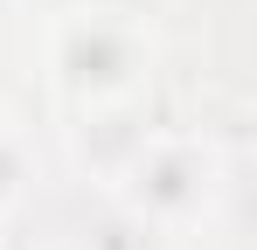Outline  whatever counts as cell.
<instances>
[{
	"mask_svg": "<svg viewBox=\"0 0 257 250\" xmlns=\"http://www.w3.org/2000/svg\"><path fill=\"white\" fill-rule=\"evenodd\" d=\"M42 70L63 111L90 104H139V90L160 70V35L125 7H70L42 21Z\"/></svg>",
	"mask_w": 257,
	"mask_h": 250,
	"instance_id": "6da1fadb",
	"label": "cell"
},
{
	"mask_svg": "<svg viewBox=\"0 0 257 250\" xmlns=\"http://www.w3.org/2000/svg\"><path fill=\"white\" fill-rule=\"evenodd\" d=\"M229 188V160L209 132H146L139 153L125 160V174L111 181V195L125 202V215L139 229H202Z\"/></svg>",
	"mask_w": 257,
	"mask_h": 250,
	"instance_id": "7a4b0ae2",
	"label": "cell"
},
{
	"mask_svg": "<svg viewBox=\"0 0 257 250\" xmlns=\"http://www.w3.org/2000/svg\"><path fill=\"white\" fill-rule=\"evenodd\" d=\"M146 132L153 125H139V104H90V111H70V125H63L77 174H90L97 188H111L125 174V160L139 153Z\"/></svg>",
	"mask_w": 257,
	"mask_h": 250,
	"instance_id": "3957f363",
	"label": "cell"
},
{
	"mask_svg": "<svg viewBox=\"0 0 257 250\" xmlns=\"http://www.w3.org/2000/svg\"><path fill=\"white\" fill-rule=\"evenodd\" d=\"M35 195V146L21 125H0V215Z\"/></svg>",
	"mask_w": 257,
	"mask_h": 250,
	"instance_id": "277c9868",
	"label": "cell"
},
{
	"mask_svg": "<svg viewBox=\"0 0 257 250\" xmlns=\"http://www.w3.org/2000/svg\"><path fill=\"white\" fill-rule=\"evenodd\" d=\"M21 7H35V14L49 21V14H70V7H84V0H21Z\"/></svg>",
	"mask_w": 257,
	"mask_h": 250,
	"instance_id": "5b68a950",
	"label": "cell"
}]
</instances>
